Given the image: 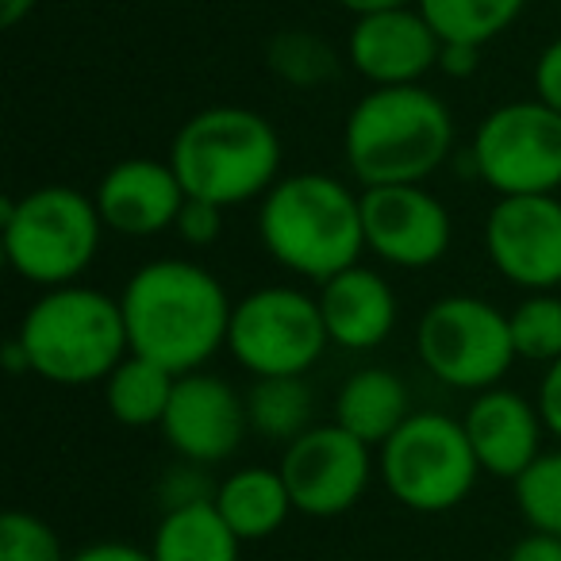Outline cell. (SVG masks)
Wrapping results in <instances>:
<instances>
[{
    "label": "cell",
    "instance_id": "cell-1",
    "mask_svg": "<svg viewBox=\"0 0 561 561\" xmlns=\"http://www.w3.org/2000/svg\"><path fill=\"white\" fill-rule=\"evenodd\" d=\"M124 323L131 354L185 377L204 369L227 346L231 300L216 273L185 257H158L124 285Z\"/></svg>",
    "mask_w": 561,
    "mask_h": 561
},
{
    "label": "cell",
    "instance_id": "cell-2",
    "mask_svg": "<svg viewBox=\"0 0 561 561\" xmlns=\"http://www.w3.org/2000/svg\"><path fill=\"white\" fill-rule=\"evenodd\" d=\"M346 170L366 188L423 185L454 150V116L423 85L369 89L343 127Z\"/></svg>",
    "mask_w": 561,
    "mask_h": 561
},
{
    "label": "cell",
    "instance_id": "cell-3",
    "mask_svg": "<svg viewBox=\"0 0 561 561\" xmlns=\"http://www.w3.org/2000/svg\"><path fill=\"white\" fill-rule=\"evenodd\" d=\"M257 239L265 254L308 280H331L366 250L362 196L331 173H293L262 196Z\"/></svg>",
    "mask_w": 561,
    "mask_h": 561
},
{
    "label": "cell",
    "instance_id": "cell-4",
    "mask_svg": "<svg viewBox=\"0 0 561 561\" xmlns=\"http://www.w3.org/2000/svg\"><path fill=\"white\" fill-rule=\"evenodd\" d=\"M170 165L185 196L234 208L280 181V135L262 112L216 104L178 127Z\"/></svg>",
    "mask_w": 561,
    "mask_h": 561
},
{
    "label": "cell",
    "instance_id": "cell-5",
    "mask_svg": "<svg viewBox=\"0 0 561 561\" xmlns=\"http://www.w3.org/2000/svg\"><path fill=\"white\" fill-rule=\"evenodd\" d=\"M16 339L35 377L70 389L108 381L112 369L131 354L119 300L85 285L43 293L20 320Z\"/></svg>",
    "mask_w": 561,
    "mask_h": 561
},
{
    "label": "cell",
    "instance_id": "cell-6",
    "mask_svg": "<svg viewBox=\"0 0 561 561\" xmlns=\"http://www.w3.org/2000/svg\"><path fill=\"white\" fill-rule=\"evenodd\" d=\"M0 234L4 257L20 277L43 289H62L78 285L101 254L104 219L93 196L70 185H43L0 204Z\"/></svg>",
    "mask_w": 561,
    "mask_h": 561
},
{
    "label": "cell",
    "instance_id": "cell-7",
    "mask_svg": "<svg viewBox=\"0 0 561 561\" xmlns=\"http://www.w3.org/2000/svg\"><path fill=\"white\" fill-rule=\"evenodd\" d=\"M377 450V473L389 496L420 515L454 512L481 477L461 420L443 412H412Z\"/></svg>",
    "mask_w": 561,
    "mask_h": 561
},
{
    "label": "cell",
    "instance_id": "cell-8",
    "mask_svg": "<svg viewBox=\"0 0 561 561\" xmlns=\"http://www.w3.org/2000/svg\"><path fill=\"white\" fill-rule=\"evenodd\" d=\"M415 354L443 385L461 392H489L519 358L512 323L481 297H443L415 323Z\"/></svg>",
    "mask_w": 561,
    "mask_h": 561
},
{
    "label": "cell",
    "instance_id": "cell-9",
    "mask_svg": "<svg viewBox=\"0 0 561 561\" xmlns=\"http://www.w3.org/2000/svg\"><path fill=\"white\" fill-rule=\"evenodd\" d=\"M328 343L320 300L293 285H265L231 308L227 351L250 377H305Z\"/></svg>",
    "mask_w": 561,
    "mask_h": 561
},
{
    "label": "cell",
    "instance_id": "cell-10",
    "mask_svg": "<svg viewBox=\"0 0 561 561\" xmlns=\"http://www.w3.org/2000/svg\"><path fill=\"white\" fill-rule=\"evenodd\" d=\"M469 162L500 196H553L561 188V112L538 96L500 104L477 124Z\"/></svg>",
    "mask_w": 561,
    "mask_h": 561
},
{
    "label": "cell",
    "instance_id": "cell-11",
    "mask_svg": "<svg viewBox=\"0 0 561 561\" xmlns=\"http://www.w3.org/2000/svg\"><path fill=\"white\" fill-rule=\"evenodd\" d=\"M374 446L354 438L339 423L328 427H308L297 443L280 454V477L293 496V507L312 519H335L351 512L369 489L374 473Z\"/></svg>",
    "mask_w": 561,
    "mask_h": 561
},
{
    "label": "cell",
    "instance_id": "cell-12",
    "mask_svg": "<svg viewBox=\"0 0 561 561\" xmlns=\"http://www.w3.org/2000/svg\"><path fill=\"white\" fill-rule=\"evenodd\" d=\"M484 250L515 289L553 293L561 285V201L500 196L484 219Z\"/></svg>",
    "mask_w": 561,
    "mask_h": 561
},
{
    "label": "cell",
    "instance_id": "cell-13",
    "mask_svg": "<svg viewBox=\"0 0 561 561\" xmlns=\"http://www.w3.org/2000/svg\"><path fill=\"white\" fill-rule=\"evenodd\" d=\"M366 250L397 270H427L450 250L454 224L446 204L423 185H385L362 193Z\"/></svg>",
    "mask_w": 561,
    "mask_h": 561
},
{
    "label": "cell",
    "instance_id": "cell-14",
    "mask_svg": "<svg viewBox=\"0 0 561 561\" xmlns=\"http://www.w3.org/2000/svg\"><path fill=\"white\" fill-rule=\"evenodd\" d=\"M247 427V400L231 381L204 374V369L178 377L162 420V435L181 461H196V466L227 461L242 446Z\"/></svg>",
    "mask_w": 561,
    "mask_h": 561
},
{
    "label": "cell",
    "instance_id": "cell-15",
    "mask_svg": "<svg viewBox=\"0 0 561 561\" xmlns=\"http://www.w3.org/2000/svg\"><path fill=\"white\" fill-rule=\"evenodd\" d=\"M346 58L374 89L420 85L431 70H438L443 39L415 9H389L358 16L346 39Z\"/></svg>",
    "mask_w": 561,
    "mask_h": 561
},
{
    "label": "cell",
    "instance_id": "cell-16",
    "mask_svg": "<svg viewBox=\"0 0 561 561\" xmlns=\"http://www.w3.org/2000/svg\"><path fill=\"white\" fill-rule=\"evenodd\" d=\"M93 201L108 231L150 239V234H162L178 224L188 196L170 162L124 158L101 178Z\"/></svg>",
    "mask_w": 561,
    "mask_h": 561
},
{
    "label": "cell",
    "instance_id": "cell-17",
    "mask_svg": "<svg viewBox=\"0 0 561 561\" xmlns=\"http://www.w3.org/2000/svg\"><path fill=\"white\" fill-rule=\"evenodd\" d=\"M461 427L469 435L481 473H492L500 481H519L542 454V412L527 397L512 389L477 392L473 404L461 415Z\"/></svg>",
    "mask_w": 561,
    "mask_h": 561
},
{
    "label": "cell",
    "instance_id": "cell-18",
    "mask_svg": "<svg viewBox=\"0 0 561 561\" xmlns=\"http://www.w3.org/2000/svg\"><path fill=\"white\" fill-rule=\"evenodd\" d=\"M320 312L328 339L343 351H377L397 328V293L366 265L335 273L320 285Z\"/></svg>",
    "mask_w": 561,
    "mask_h": 561
},
{
    "label": "cell",
    "instance_id": "cell-19",
    "mask_svg": "<svg viewBox=\"0 0 561 561\" xmlns=\"http://www.w3.org/2000/svg\"><path fill=\"white\" fill-rule=\"evenodd\" d=\"M408 415H412L408 385L377 366L351 374L335 397V423L366 446H385Z\"/></svg>",
    "mask_w": 561,
    "mask_h": 561
},
{
    "label": "cell",
    "instance_id": "cell-20",
    "mask_svg": "<svg viewBox=\"0 0 561 561\" xmlns=\"http://www.w3.org/2000/svg\"><path fill=\"white\" fill-rule=\"evenodd\" d=\"M216 507L242 542H262V538L277 535L285 519L297 512L280 469L265 466H247L224 477L216 489Z\"/></svg>",
    "mask_w": 561,
    "mask_h": 561
},
{
    "label": "cell",
    "instance_id": "cell-21",
    "mask_svg": "<svg viewBox=\"0 0 561 561\" xmlns=\"http://www.w3.org/2000/svg\"><path fill=\"white\" fill-rule=\"evenodd\" d=\"M242 538L227 527L216 500L162 512L150 538L154 561H239Z\"/></svg>",
    "mask_w": 561,
    "mask_h": 561
},
{
    "label": "cell",
    "instance_id": "cell-22",
    "mask_svg": "<svg viewBox=\"0 0 561 561\" xmlns=\"http://www.w3.org/2000/svg\"><path fill=\"white\" fill-rule=\"evenodd\" d=\"M173 385H178V374L139 358V354H127L104 381V404H108L112 420L124 427H162Z\"/></svg>",
    "mask_w": 561,
    "mask_h": 561
},
{
    "label": "cell",
    "instance_id": "cell-23",
    "mask_svg": "<svg viewBox=\"0 0 561 561\" xmlns=\"http://www.w3.org/2000/svg\"><path fill=\"white\" fill-rule=\"evenodd\" d=\"M250 431L270 443H297L312 427V389L305 377H254L247 392Z\"/></svg>",
    "mask_w": 561,
    "mask_h": 561
},
{
    "label": "cell",
    "instance_id": "cell-24",
    "mask_svg": "<svg viewBox=\"0 0 561 561\" xmlns=\"http://www.w3.org/2000/svg\"><path fill=\"white\" fill-rule=\"evenodd\" d=\"M415 9L443 43L484 47L523 16L527 0H415Z\"/></svg>",
    "mask_w": 561,
    "mask_h": 561
},
{
    "label": "cell",
    "instance_id": "cell-25",
    "mask_svg": "<svg viewBox=\"0 0 561 561\" xmlns=\"http://www.w3.org/2000/svg\"><path fill=\"white\" fill-rule=\"evenodd\" d=\"M265 66L273 78L293 89H320L339 78V50L323 35L305 27H285L265 43Z\"/></svg>",
    "mask_w": 561,
    "mask_h": 561
},
{
    "label": "cell",
    "instance_id": "cell-26",
    "mask_svg": "<svg viewBox=\"0 0 561 561\" xmlns=\"http://www.w3.org/2000/svg\"><path fill=\"white\" fill-rule=\"evenodd\" d=\"M507 323H512V343L519 358L542 362V366L561 362V297L530 293L523 305H515Z\"/></svg>",
    "mask_w": 561,
    "mask_h": 561
},
{
    "label": "cell",
    "instance_id": "cell-27",
    "mask_svg": "<svg viewBox=\"0 0 561 561\" xmlns=\"http://www.w3.org/2000/svg\"><path fill=\"white\" fill-rule=\"evenodd\" d=\"M515 484L519 515L538 535L561 538V446L550 454H538V461Z\"/></svg>",
    "mask_w": 561,
    "mask_h": 561
},
{
    "label": "cell",
    "instance_id": "cell-28",
    "mask_svg": "<svg viewBox=\"0 0 561 561\" xmlns=\"http://www.w3.org/2000/svg\"><path fill=\"white\" fill-rule=\"evenodd\" d=\"M0 561H70L62 538L32 512L0 515Z\"/></svg>",
    "mask_w": 561,
    "mask_h": 561
},
{
    "label": "cell",
    "instance_id": "cell-29",
    "mask_svg": "<svg viewBox=\"0 0 561 561\" xmlns=\"http://www.w3.org/2000/svg\"><path fill=\"white\" fill-rule=\"evenodd\" d=\"M204 469H208V466H196V461H178V466H173L170 473L162 477V489H158V496H162L165 512H173V507L208 504V500H216L219 484H211Z\"/></svg>",
    "mask_w": 561,
    "mask_h": 561
},
{
    "label": "cell",
    "instance_id": "cell-30",
    "mask_svg": "<svg viewBox=\"0 0 561 561\" xmlns=\"http://www.w3.org/2000/svg\"><path fill=\"white\" fill-rule=\"evenodd\" d=\"M173 231H178L188 247H211V242L224 234V208L211 204V201H196V196H188L185 208H181V216H178V224H173Z\"/></svg>",
    "mask_w": 561,
    "mask_h": 561
},
{
    "label": "cell",
    "instance_id": "cell-31",
    "mask_svg": "<svg viewBox=\"0 0 561 561\" xmlns=\"http://www.w3.org/2000/svg\"><path fill=\"white\" fill-rule=\"evenodd\" d=\"M535 96L542 104H550L553 112H561V39H553L550 47L538 55V62H535Z\"/></svg>",
    "mask_w": 561,
    "mask_h": 561
},
{
    "label": "cell",
    "instance_id": "cell-32",
    "mask_svg": "<svg viewBox=\"0 0 561 561\" xmlns=\"http://www.w3.org/2000/svg\"><path fill=\"white\" fill-rule=\"evenodd\" d=\"M538 412H542L546 431L561 443V362L546 366L542 385H538Z\"/></svg>",
    "mask_w": 561,
    "mask_h": 561
},
{
    "label": "cell",
    "instance_id": "cell-33",
    "mask_svg": "<svg viewBox=\"0 0 561 561\" xmlns=\"http://www.w3.org/2000/svg\"><path fill=\"white\" fill-rule=\"evenodd\" d=\"M507 561H561V538L530 530L507 550Z\"/></svg>",
    "mask_w": 561,
    "mask_h": 561
},
{
    "label": "cell",
    "instance_id": "cell-34",
    "mask_svg": "<svg viewBox=\"0 0 561 561\" xmlns=\"http://www.w3.org/2000/svg\"><path fill=\"white\" fill-rule=\"evenodd\" d=\"M70 561H154V558H150V550H139L131 542H93L73 553Z\"/></svg>",
    "mask_w": 561,
    "mask_h": 561
},
{
    "label": "cell",
    "instance_id": "cell-35",
    "mask_svg": "<svg viewBox=\"0 0 561 561\" xmlns=\"http://www.w3.org/2000/svg\"><path fill=\"white\" fill-rule=\"evenodd\" d=\"M481 62V47H466V43H443V58H438V70L450 73V78H469Z\"/></svg>",
    "mask_w": 561,
    "mask_h": 561
},
{
    "label": "cell",
    "instance_id": "cell-36",
    "mask_svg": "<svg viewBox=\"0 0 561 561\" xmlns=\"http://www.w3.org/2000/svg\"><path fill=\"white\" fill-rule=\"evenodd\" d=\"M339 9L354 12V20L358 16H369V12H389V9H412L415 0H335Z\"/></svg>",
    "mask_w": 561,
    "mask_h": 561
},
{
    "label": "cell",
    "instance_id": "cell-37",
    "mask_svg": "<svg viewBox=\"0 0 561 561\" xmlns=\"http://www.w3.org/2000/svg\"><path fill=\"white\" fill-rule=\"evenodd\" d=\"M39 0H0V27H16L32 16V9Z\"/></svg>",
    "mask_w": 561,
    "mask_h": 561
},
{
    "label": "cell",
    "instance_id": "cell-38",
    "mask_svg": "<svg viewBox=\"0 0 561 561\" xmlns=\"http://www.w3.org/2000/svg\"><path fill=\"white\" fill-rule=\"evenodd\" d=\"M4 366H9V374H32V366H27V354H24V346H20L16 335L4 343Z\"/></svg>",
    "mask_w": 561,
    "mask_h": 561
}]
</instances>
